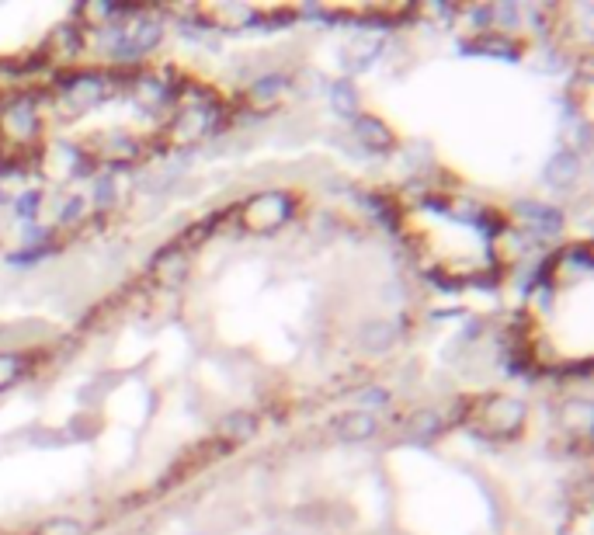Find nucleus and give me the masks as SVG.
Returning a JSON list of instances; mask_svg holds the SVG:
<instances>
[{"mask_svg":"<svg viewBox=\"0 0 594 535\" xmlns=\"http://www.w3.org/2000/svg\"><path fill=\"white\" fill-rule=\"evenodd\" d=\"M160 39V25H153V21H143V25H136L125 39H122L119 53H143V49H150V45H157Z\"/></svg>","mask_w":594,"mask_h":535,"instance_id":"39448f33","label":"nucleus"},{"mask_svg":"<svg viewBox=\"0 0 594 535\" xmlns=\"http://www.w3.org/2000/svg\"><path fill=\"white\" fill-rule=\"evenodd\" d=\"M393 334H396L393 327L379 320V323H369V327L361 331V344H365L369 352H386V348L393 344Z\"/></svg>","mask_w":594,"mask_h":535,"instance_id":"0eeeda50","label":"nucleus"},{"mask_svg":"<svg viewBox=\"0 0 594 535\" xmlns=\"http://www.w3.org/2000/svg\"><path fill=\"white\" fill-rule=\"evenodd\" d=\"M80 216V202L74 199L70 205H63V219H77Z\"/></svg>","mask_w":594,"mask_h":535,"instance_id":"a211bd4d","label":"nucleus"},{"mask_svg":"<svg viewBox=\"0 0 594 535\" xmlns=\"http://www.w3.org/2000/svg\"><path fill=\"white\" fill-rule=\"evenodd\" d=\"M580 174V160L577 154H556L549 163H546V171H542V178L549 188H570Z\"/></svg>","mask_w":594,"mask_h":535,"instance_id":"f03ea898","label":"nucleus"},{"mask_svg":"<svg viewBox=\"0 0 594 535\" xmlns=\"http://www.w3.org/2000/svg\"><path fill=\"white\" fill-rule=\"evenodd\" d=\"M282 87H285V80H282V77H264V80L254 84V98H258V101L275 98V94H282Z\"/></svg>","mask_w":594,"mask_h":535,"instance_id":"4468645a","label":"nucleus"},{"mask_svg":"<svg viewBox=\"0 0 594 535\" xmlns=\"http://www.w3.org/2000/svg\"><path fill=\"white\" fill-rule=\"evenodd\" d=\"M11 129H18L21 136H28V133H32V129H35V115H32V108H28V104H21L18 112H11Z\"/></svg>","mask_w":594,"mask_h":535,"instance_id":"ddd939ff","label":"nucleus"},{"mask_svg":"<svg viewBox=\"0 0 594 535\" xmlns=\"http://www.w3.org/2000/svg\"><path fill=\"white\" fill-rule=\"evenodd\" d=\"M223 431L230 438H237V441H243V438H251L258 431V421L251 414H230L226 417V424H223Z\"/></svg>","mask_w":594,"mask_h":535,"instance_id":"1a4fd4ad","label":"nucleus"},{"mask_svg":"<svg viewBox=\"0 0 594 535\" xmlns=\"http://www.w3.org/2000/svg\"><path fill=\"white\" fill-rule=\"evenodd\" d=\"M438 428V414L435 411H421V414H414V421H411V435H417V438H428V435H435Z\"/></svg>","mask_w":594,"mask_h":535,"instance_id":"9b49d317","label":"nucleus"},{"mask_svg":"<svg viewBox=\"0 0 594 535\" xmlns=\"http://www.w3.org/2000/svg\"><path fill=\"white\" fill-rule=\"evenodd\" d=\"M15 376H18V358H15V355H0V390H4V386H11V382H15Z\"/></svg>","mask_w":594,"mask_h":535,"instance_id":"2eb2a0df","label":"nucleus"},{"mask_svg":"<svg viewBox=\"0 0 594 535\" xmlns=\"http://www.w3.org/2000/svg\"><path fill=\"white\" fill-rule=\"evenodd\" d=\"M376 428H379V421L372 414H365V411L337 417V435L344 438V441H365V438L376 435Z\"/></svg>","mask_w":594,"mask_h":535,"instance_id":"20e7f679","label":"nucleus"},{"mask_svg":"<svg viewBox=\"0 0 594 535\" xmlns=\"http://www.w3.org/2000/svg\"><path fill=\"white\" fill-rule=\"evenodd\" d=\"M35 202H39V195H25V202L18 205L21 216H32V209H35Z\"/></svg>","mask_w":594,"mask_h":535,"instance_id":"dca6fc26","label":"nucleus"},{"mask_svg":"<svg viewBox=\"0 0 594 535\" xmlns=\"http://www.w3.org/2000/svg\"><path fill=\"white\" fill-rule=\"evenodd\" d=\"M462 53H490V56H500V60H515L518 49H511L508 42H480V45H462Z\"/></svg>","mask_w":594,"mask_h":535,"instance_id":"9d476101","label":"nucleus"},{"mask_svg":"<svg viewBox=\"0 0 594 535\" xmlns=\"http://www.w3.org/2000/svg\"><path fill=\"white\" fill-rule=\"evenodd\" d=\"M386 393H382V390H372V397H369V403H379V407H382V403H386Z\"/></svg>","mask_w":594,"mask_h":535,"instance_id":"6ab92c4d","label":"nucleus"},{"mask_svg":"<svg viewBox=\"0 0 594 535\" xmlns=\"http://www.w3.org/2000/svg\"><path fill=\"white\" fill-rule=\"evenodd\" d=\"M331 101H334V112H341V115H355L358 108V94L355 87L344 80V84H334L331 87Z\"/></svg>","mask_w":594,"mask_h":535,"instance_id":"6e6552de","label":"nucleus"},{"mask_svg":"<svg viewBox=\"0 0 594 535\" xmlns=\"http://www.w3.org/2000/svg\"><path fill=\"white\" fill-rule=\"evenodd\" d=\"M515 213L535 230H546V233H559L563 230V216L556 209H549V205H542V202H521V205H515Z\"/></svg>","mask_w":594,"mask_h":535,"instance_id":"f257e3e1","label":"nucleus"},{"mask_svg":"<svg viewBox=\"0 0 594 535\" xmlns=\"http://www.w3.org/2000/svg\"><path fill=\"white\" fill-rule=\"evenodd\" d=\"M497 15H500V21H504V25H515V21H518V11H515V7H500Z\"/></svg>","mask_w":594,"mask_h":535,"instance_id":"f3484780","label":"nucleus"},{"mask_svg":"<svg viewBox=\"0 0 594 535\" xmlns=\"http://www.w3.org/2000/svg\"><path fill=\"white\" fill-rule=\"evenodd\" d=\"M355 133L365 139L369 146H390V143H393L390 129H386V125H382L379 119H372V115H358V119H355Z\"/></svg>","mask_w":594,"mask_h":535,"instance_id":"423d86ee","label":"nucleus"},{"mask_svg":"<svg viewBox=\"0 0 594 535\" xmlns=\"http://www.w3.org/2000/svg\"><path fill=\"white\" fill-rule=\"evenodd\" d=\"M247 216L254 226H272V223H282V219L289 216V199L285 195H261L251 209H247Z\"/></svg>","mask_w":594,"mask_h":535,"instance_id":"7ed1b4c3","label":"nucleus"},{"mask_svg":"<svg viewBox=\"0 0 594 535\" xmlns=\"http://www.w3.org/2000/svg\"><path fill=\"white\" fill-rule=\"evenodd\" d=\"M39 535H84V529H80V521H70V518H53L42 525Z\"/></svg>","mask_w":594,"mask_h":535,"instance_id":"f8f14e48","label":"nucleus"}]
</instances>
